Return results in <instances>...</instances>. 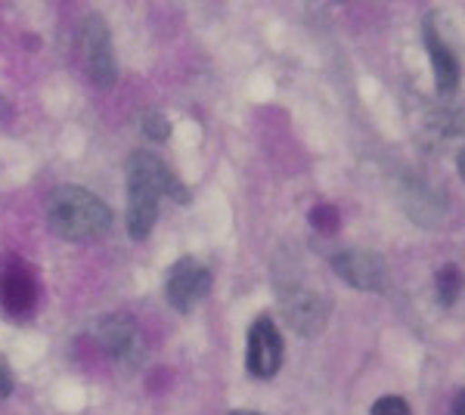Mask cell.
Masks as SVG:
<instances>
[{
    "label": "cell",
    "instance_id": "6da1fadb",
    "mask_svg": "<svg viewBox=\"0 0 465 415\" xmlns=\"http://www.w3.org/2000/svg\"><path fill=\"white\" fill-rule=\"evenodd\" d=\"M171 195L174 202H190V190L174 177V171L153 153H134L127 158V236L143 242L159 221V202Z\"/></svg>",
    "mask_w": 465,
    "mask_h": 415
},
{
    "label": "cell",
    "instance_id": "7a4b0ae2",
    "mask_svg": "<svg viewBox=\"0 0 465 415\" xmlns=\"http://www.w3.org/2000/svg\"><path fill=\"white\" fill-rule=\"evenodd\" d=\"M47 223L65 242H94L112 230V208L84 186H56L47 195Z\"/></svg>",
    "mask_w": 465,
    "mask_h": 415
},
{
    "label": "cell",
    "instance_id": "3957f363",
    "mask_svg": "<svg viewBox=\"0 0 465 415\" xmlns=\"http://www.w3.org/2000/svg\"><path fill=\"white\" fill-rule=\"evenodd\" d=\"M78 47L81 59H84V69L96 87L109 90L118 81V63H115V47H112V32L109 22L100 13H90L84 16L78 28Z\"/></svg>",
    "mask_w": 465,
    "mask_h": 415
},
{
    "label": "cell",
    "instance_id": "277c9868",
    "mask_svg": "<svg viewBox=\"0 0 465 415\" xmlns=\"http://www.w3.org/2000/svg\"><path fill=\"white\" fill-rule=\"evenodd\" d=\"M96 341L112 360H118L127 369H137L146 360V341L137 322L124 313H112L106 320H100L96 326Z\"/></svg>",
    "mask_w": 465,
    "mask_h": 415
},
{
    "label": "cell",
    "instance_id": "5b68a950",
    "mask_svg": "<svg viewBox=\"0 0 465 415\" xmlns=\"http://www.w3.org/2000/svg\"><path fill=\"white\" fill-rule=\"evenodd\" d=\"M286 351H282V335L270 316H258L249 329V347H245V369L252 379H273L280 372Z\"/></svg>",
    "mask_w": 465,
    "mask_h": 415
},
{
    "label": "cell",
    "instance_id": "8992f818",
    "mask_svg": "<svg viewBox=\"0 0 465 415\" xmlns=\"http://www.w3.org/2000/svg\"><path fill=\"white\" fill-rule=\"evenodd\" d=\"M212 291V270L196 258H180L164 282V298L177 313H190L205 294Z\"/></svg>",
    "mask_w": 465,
    "mask_h": 415
},
{
    "label": "cell",
    "instance_id": "52a82bcc",
    "mask_svg": "<svg viewBox=\"0 0 465 415\" xmlns=\"http://www.w3.org/2000/svg\"><path fill=\"white\" fill-rule=\"evenodd\" d=\"M282 294V311H286L292 329L298 335H317V331L326 326L329 320V301L322 298L317 289L304 282H292V285H280Z\"/></svg>",
    "mask_w": 465,
    "mask_h": 415
},
{
    "label": "cell",
    "instance_id": "ba28073f",
    "mask_svg": "<svg viewBox=\"0 0 465 415\" xmlns=\"http://www.w3.org/2000/svg\"><path fill=\"white\" fill-rule=\"evenodd\" d=\"M329 263H332L335 276L344 279V282L354 285L360 291H385L388 289V267L379 254L351 248V252H339Z\"/></svg>",
    "mask_w": 465,
    "mask_h": 415
},
{
    "label": "cell",
    "instance_id": "9c48e42d",
    "mask_svg": "<svg viewBox=\"0 0 465 415\" xmlns=\"http://www.w3.org/2000/svg\"><path fill=\"white\" fill-rule=\"evenodd\" d=\"M425 53H429V63L434 69V84L444 96H453L460 90V81H462V69H460V56L456 50L447 44V37L440 35V28L434 25V19H425Z\"/></svg>",
    "mask_w": 465,
    "mask_h": 415
},
{
    "label": "cell",
    "instance_id": "30bf717a",
    "mask_svg": "<svg viewBox=\"0 0 465 415\" xmlns=\"http://www.w3.org/2000/svg\"><path fill=\"white\" fill-rule=\"evenodd\" d=\"M35 301H37V289H35V279L28 276V270L6 267L0 273V304H4L6 313L13 316L32 313Z\"/></svg>",
    "mask_w": 465,
    "mask_h": 415
},
{
    "label": "cell",
    "instance_id": "8fae6325",
    "mask_svg": "<svg viewBox=\"0 0 465 415\" xmlns=\"http://www.w3.org/2000/svg\"><path fill=\"white\" fill-rule=\"evenodd\" d=\"M434 289H438V301L444 307H453L460 301V294L465 289V273L456 263H447L438 276H434Z\"/></svg>",
    "mask_w": 465,
    "mask_h": 415
},
{
    "label": "cell",
    "instance_id": "7c38bea8",
    "mask_svg": "<svg viewBox=\"0 0 465 415\" xmlns=\"http://www.w3.org/2000/svg\"><path fill=\"white\" fill-rule=\"evenodd\" d=\"M140 131H143L146 140L153 143H164L171 137V118L159 109H149L143 118H140Z\"/></svg>",
    "mask_w": 465,
    "mask_h": 415
},
{
    "label": "cell",
    "instance_id": "4fadbf2b",
    "mask_svg": "<svg viewBox=\"0 0 465 415\" xmlns=\"http://www.w3.org/2000/svg\"><path fill=\"white\" fill-rule=\"evenodd\" d=\"M311 223H313V230H320V232H335L339 230V211H335L332 205H317L311 211Z\"/></svg>",
    "mask_w": 465,
    "mask_h": 415
},
{
    "label": "cell",
    "instance_id": "5bb4252c",
    "mask_svg": "<svg viewBox=\"0 0 465 415\" xmlns=\"http://www.w3.org/2000/svg\"><path fill=\"white\" fill-rule=\"evenodd\" d=\"M370 415H412V410H410V403L403 397L388 394V397H379L376 403H372Z\"/></svg>",
    "mask_w": 465,
    "mask_h": 415
},
{
    "label": "cell",
    "instance_id": "9a60e30c",
    "mask_svg": "<svg viewBox=\"0 0 465 415\" xmlns=\"http://www.w3.org/2000/svg\"><path fill=\"white\" fill-rule=\"evenodd\" d=\"M13 394V375L10 369H6V363L0 360V400H6Z\"/></svg>",
    "mask_w": 465,
    "mask_h": 415
},
{
    "label": "cell",
    "instance_id": "2e32d148",
    "mask_svg": "<svg viewBox=\"0 0 465 415\" xmlns=\"http://www.w3.org/2000/svg\"><path fill=\"white\" fill-rule=\"evenodd\" d=\"M450 415H465V388L456 394V400H453V406H450Z\"/></svg>",
    "mask_w": 465,
    "mask_h": 415
},
{
    "label": "cell",
    "instance_id": "e0dca14e",
    "mask_svg": "<svg viewBox=\"0 0 465 415\" xmlns=\"http://www.w3.org/2000/svg\"><path fill=\"white\" fill-rule=\"evenodd\" d=\"M456 168H460V177L465 180V146L460 149V155H456Z\"/></svg>",
    "mask_w": 465,
    "mask_h": 415
},
{
    "label": "cell",
    "instance_id": "ac0fdd59",
    "mask_svg": "<svg viewBox=\"0 0 465 415\" xmlns=\"http://www.w3.org/2000/svg\"><path fill=\"white\" fill-rule=\"evenodd\" d=\"M230 415H264V412H252V410H239V412H230Z\"/></svg>",
    "mask_w": 465,
    "mask_h": 415
},
{
    "label": "cell",
    "instance_id": "d6986e66",
    "mask_svg": "<svg viewBox=\"0 0 465 415\" xmlns=\"http://www.w3.org/2000/svg\"><path fill=\"white\" fill-rule=\"evenodd\" d=\"M4 112H6V103H4V96H0V118H4Z\"/></svg>",
    "mask_w": 465,
    "mask_h": 415
}]
</instances>
